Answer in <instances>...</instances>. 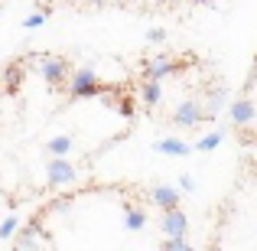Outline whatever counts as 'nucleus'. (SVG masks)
Wrapping results in <instances>:
<instances>
[{"instance_id":"9","label":"nucleus","mask_w":257,"mask_h":251,"mask_svg":"<svg viewBox=\"0 0 257 251\" xmlns=\"http://www.w3.org/2000/svg\"><path fill=\"white\" fill-rule=\"evenodd\" d=\"M153 202L163 212H173V209H179V189L176 186H157L153 189Z\"/></svg>"},{"instance_id":"6","label":"nucleus","mask_w":257,"mask_h":251,"mask_svg":"<svg viewBox=\"0 0 257 251\" xmlns=\"http://www.w3.org/2000/svg\"><path fill=\"white\" fill-rule=\"evenodd\" d=\"M228 114H231V121L238 127H244V124H251V121L257 118V105L251 98H234L231 108H228Z\"/></svg>"},{"instance_id":"7","label":"nucleus","mask_w":257,"mask_h":251,"mask_svg":"<svg viewBox=\"0 0 257 251\" xmlns=\"http://www.w3.org/2000/svg\"><path fill=\"white\" fill-rule=\"evenodd\" d=\"M176 72V62L173 59H166V56H157V59H150L147 62V69H144V75H147V82H163L166 75H173Z\"/></svg>"},{"instance_id":"13","label":"nucleus","mask_w":257,"mask_h":251,"mask_svg":"<svg viewBox=\"0 0 257 251\" xmlns=\"http://www.w3.org/2000/svg\"><path fill=\"white\" fill-rule=\"evenodd\" d=\"M140 101H144L147 108H157L160 101H163V85H157V82H144V88H140Z\"/></svg>"},{"instance_id":"2","label":"nucleus","mask_w":257,"mask_h":251,"mask_svg":"<svg viewBox=\"0 0 257 251\" xmlns=\"http://www.w3.org/2000/svg\"><path fill=\"white\" fill-rule=\"evenodd\" d=\"M202 118H205V108H202L199 101H192V98L179 101L176 111H173V124L176 127H195V124H202Z\"/></svg>"},{"instance_id":"5","label":"nucleus","mask_w":257,"mask_h":251,"mask_svg":"<svg viewBox=\"0 0 257 251\" xmlns=\"http://www.w3.org/2000/svg\"><path fill=\"white\" fill-rule=\"evenodd\" d=\"M46 176H49L52 186H69V183L78 180V170L69 163V160H49V166H46Z\"/></svg>"},{"instance_id":"18","label":"nucleus","mask_w":257,"mask_h":251,"mask_svg":"<svg viewBox=\"0 0 257 251\" xmlns=\"http://www.w3.org/2000/svg\"><path fill=\"white\" fill-rule=\"evenodd\" d=\"M225 101H228V95H225V92H215L212 98H208V105H205V114H218L221 108H225Z\"/></svg>"},{"instance_id":"14","label":"nucleus","mask_w":257,"mask_h":251,"mask_svg":"<svg viewBox=\"0 0 257 251\" xmlns=\"http://www.w3.org/2000/svg\"><path fill=\"white\" fill-rule=\"evenodd\" d=\"M20 82H23V65H17V62L7 65V69H4V85H0V88H4V92H17Z\"/></svg>"},{"instance_id":"15","label":"nucleus","mask_w":257,"mask_h":251,"mask_svg":"<svg viewBox=\"0 0 257 251\" xmlns=\"http://www.w3.org/2000/svg\"><path fill=\"white\" fill-rule=\"evenodd\" d=\"M225 140V131H212V134H205V137H199V144L192 147V150H202V153H212L215 147Z\"/></svg>"},{"instance_id":"16","label":"nucleus","mask_w":257,"mask_h":251,"mask_svg":"<svg viewBox=\"0 0 257 251\" xmlns=\"http://www.w3.org/2000/svg\"><path fill=\"white\" fill-rule=\"evenodd\" d=\"M17 232H20V219L17 215H7V219L0 222V241H10Z\"/></svg>"},{"instance_id":"10","label":"nucleus","mask_w":257,"mask_h":251,"mask_svg":"<svg viewBox=\"0 0 257 251\" xmlns=\"http://www.w3.org/2000/svg\"><path fill=\"white\" fill-rule=\"evenodd\" d=\"M43 235V225L39 222H30V225H23L17 232V248L20 251H33V245H36V238Z\"/></svg>"},{"instance_id":"23","label":"nucleus","mask_w":257,"mask_h":251,"mask_svg":"<svg viewBox=\"0 0 257 251\" xmlns=\"http://www.w3.org/2000/svg\"><path fill=\"white\" fill-rule=\"evenodd\" d=\"M0 13H4V7H0Z\"/></svg>"},{"instance_id":"12","label":"nucleus","mask_w":257,"mask_h":251,"mask_svg":"<svg viewBox=\"0 0 257 251\" xmlns=\"http://www.w3.org/2000/svg\"><path fill=\"white\" fill-rule=\"evenodd\" d=\"M144 225H147V212H144V209H137V206H127V212H124V228H127V232H140Z\"/></svg>"},{"instance_id":"1","label":"nucleus","mask_w":257,"mask_h":251,"mask_svg":"<svg viewBox=\"0 0 257 251\" xmlns=\"http://www.w3.org/2000/svg\"><path fill=\"white\" fill-rule=\"evenodd\" d=\"M65 92H69V98H94V95L101 92V78L94 69H75L69 75V85H65Z\"/></svg>"},{"instance_id":"11","label":"nucleus","mask_w":257,"mask_h":251,"mask_svg":"<svg viewBox=\"0 0 257 251\" xmlns=\"http://www.w3.org/2000/svg\"><path fill=\"white\" fill-rule=\"evenodd\" d=\"M72 147H75V140H72L69 134H56V137L46 144V150L52 153V160H65V153H72Z\"/></svg>"},{"instance_id":"22","label":"nucleus","mask_w":257,"mask_h":251,"mask_svg":"<svg viewBox=\"0 0 257 251\" xmlns=\"http://www.w3.org/2000/svg\"><path fill=\"white\" fill-rule=\"evenodd\" d=\"M0 105H4V88H0Z\"/></svg>"},{"instance_id":"21","label":"nucleus","mask_w":257,"mask_h":251,"mask_svg":"<svg viewBox=\"0 0 257 251\" xmlns=\"http://www.w3.org/2000/svg\"><path fill=\"white\" fill-rule=\"evenodd\" d=\"M179 193H195V180H192L189 173L179 176Z\"/></svg>"},{"instance_id":"17","label":"nucleus","mask_w":257,"mask_h":251,"mask_svg":"<svg viewBox=\"0 0 257 251\" xmlns=\"http://www.w3.org/2000/svg\"><path fill=\"white\" fill-rule=\"evenodd\" d=\"M46 20H49V13H46V10H33L30 17H23V26H26V30H36V26H43Z\"/></svg>"},{"instance_id":"19","label":"nucleus","mask_w":257,"mask_h":251,"mask_svg":"<svg viewBox=\"0 0 257 251\" xmlns=\"http://www.w3.org/2000/svg\"><path fill=\"white\" fill-rule=\"evenodd\" d=\"M160 251H192V245H189L186 238H166Z\"/></svg>"},{"instance_id":"4","label":"nucleus","mask_w":257,"mask_h":251,"mask_svg":"<svg viewBox=\"0 0 257 251\" xmlns=\"http://www.w3.org/2000/svg\"><path fill=\"white\" fill-rule=\"evenodd\" d=\"M65 72H69L65 59H59V56H43V59H39V75H43L49 85H62Z\"/></svg>"},{"instance_id":"8","label":"nucleus","mask_w":257,"mask_h":251,"mask_svg":"<svg viewBox=\"0 0 257 251\" xmlns=\"http://www.w3.org/2000/svg\"><path fill=\"white\" fill-rule=\"evenodd\" d=\"M153 150H157V153H166V157H189V153H192V147H189L186 140H179V137H160L157 144H153Z\"/></svg>"},{"instance_id":"20","label":"nucleus","mask_w":257,"mask_h":251,"mask_svg":"<svg viewBox=\"0 0 257 251\" xmlns=\"http://www.w3.org/2000/svg\"><path fill=\"white\" fill-rule=\"evenodd\" d=\"M163 39H166L163 26H150V30H147V43H163Z\"/></svg>"},{"instance_id":"3","label":"nucleus","mask_w":257,"mask_h":251,"mask_svg":"<svg viewBox=\"0 0 257 251\" xmlns=\"http://www.w3.org/2000/svg\"><path fill=\"white\" fill-rule=\"evenodd\" d=\"M160 228H163L166 238H186L189 232V219L182 209H173V212H163V219H160Z\"/></svg>"}]
</instances>
